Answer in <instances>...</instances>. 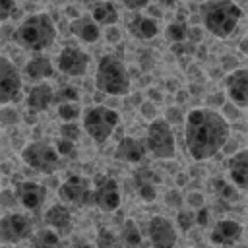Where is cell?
<instances>
[{"label": "cell", "instance_id": "6da1fadb", "mask_svg": "<svg viewBox=\"0 0 248 248\" xmlns=\"http://www.w3.org/2000/svg\"><path fill=\"white\" fill-rule=\"evenodd\" d=\"M231 126L221 112L205 107L192 108L184 120V145L192 159L207 161L225 149Z\"/></svg>", "mask_w": 248, "mask_h": 248}, {"label": "cell", "instance_id": "7a4b0ae2", "mask_svg": "<svg viewBox=\"0 0 248 248\" xmlns=\"http://www.w3.org/2000/svg\"><path fill=\"white\" fill-rule=\"evenodd\" d=\"M14 41L25 50H33V52L46 50L56 41V25L52 17L45 12L31 14L16 27Z\"/></svg>", "mask_w": 248, "mask_h": 248}, {"label": "cell", "instance_id": "3957f363", "mask_svg": "<svg viewBox=\"0 0 248 248\" xmlns=\"http://www.w3.org/2000/svg\"><path fill=\"white\" fill-rule=\"evenodd\" d=\"M200 16L205 31L217 39H227L236 31L242 19V8L231 0L203 2L200 6Z\"/></svg>", "mask_w": 248, "mask_h": 248}, {"label": "cell", "instance_id": "277c9868", "mask_svg": "<svg viewBox=\"0 0 248 248\" xmlns=\"http://www.w3.org/2000/svg\"><path fill=\"white\" fill-rule=\"evenodd\" d=\"M130 74L124 62L112 54H105L97 62L95 70V87L110 97H120L130 93Z\"/></svg>", "mask_w": 248, "mask_h": 248}, {"label": "cell", "instance_id": "5b68a950", "mask_svg": "<svg viewBox=\"0 0 248 248\" xmlns=\"http://www.w3.org/2000/svg\"><path fill=\"white\" fill-rule=\"evenodd\" d=\"M118 122H120L118 112L107 105H93L85 108L83 118H81V126L85 134L95 143H105L114 134Z\"/></svg>", "mask_w": 248, "mask_h": 248}, {"label": "cell", "instance_id": "8992f818", "mask_svg": "<svg viewBox=\"0 0 248 248\" xmlns=\"http://www.w3.org/2000/svg\"><path fill=\"white\" fill-rule=\"evenodd\" d=\"M145 145L155 159H172L176 153V140L172 134V126L165 118H155L153 122H149Z\"/></svg>", "mask_w": 248, "mask_h": 248}, {"label": "cell", "instance_id": "52a82bcc", "mask_svg": "<svg viewBox=\"0 0 248 248\" xmlns=\"http://www.w3.org/2000/svg\"><path fill=\"white\" fill-rule=\"evenodd\" d=\"M23 163L41 172V174H52L60 165V155L52 143L46 141H31L21 149Z\"/></svg>", "mask_w": 248, "mask_h": 248}, {"label": "cell", "instance_id": "ba28073f", "mask_svg": "<svg viewBox=\"0 0 248 248\" xmlns=\"http://www.w3.org/2000/svg\"><path fill=\"white\" fill-rule=\"evenodd\" d=\"M58 198L64 202V205L85 207L93 203V186L85 176L72 174L58 186Z\"/></svg>", "mask_w": 248, "mask_h": 248}, {"label": "cell", "instance_id": "9c48e42d", "mask_svg": "<svg viewBox=\"0 0 248 248\" xmlns=\"http://www.w3.org/2000/svg\"><path fill=\"white\" fill-rule=\"evenodd\" d=\"M33 223L21 211H10L0 217V242L2 244H17L31 236Z\"/></svg>", "mask_w": 248, "mask_h": 248}, {"label": "cell", "instance_id": "30bf717a", "mask_svg": "<svg viewBox=\"0 0 248 248\" xmlns=\"http://www.w3.org/2000/svg\"><path fill=\"white\" fill-rule=\"evenodd\" d=\"M21 89L23 81L19 70L10 58L0 56V105L17 103L21 99Z\"/></svg>", "mask_w": 248, "mask_h": 248}, {"label": "cell", "instance_id": "8fae6325", "mask_svg": "<svg viewBox=\"0 0 248 248\" xmlns=\"http://www.w3.org/2000/svg\"><path fill=\"white\" fill-rule=\"evenodd\" d=\"M120 202H122V196H120L118 182L112 176H105V174L97 176L93 184V203L101 211L110 213L120 207Z\"/></svg>", "mask_w": 248, "mask_h": 248}, {"label": "cell", "instance_id": "7c38bea8", "mask_svg": "<svg viewBox=\"0 0 248 248\" xmlns=\"http://www.w3.org/2000/svg\"><path fill=\"white\" fill-rule=\"evenodd\" d=\"M89 54L79 46H64L56 56V70L70 78H83L89 68Z\"/></svg>", "mask_w": 248, "mask_h": 248}, {"label": "cell", "instance_id": "4fadbf2b", "mask_svg": "<svg viewBox=\"0 0 248 248\" xmlns=\"http://www.w3.org/2000/svg\"><path fill=\"white\" fill-rule=\"evenodd\" d=\"M147 234H149L153 248H174L178 242V232L174 225L163 215L151 217L147 225Z\"/></svg>", "mask_w": 248, "mask_h": 248}, {"label": "cell", "instance_id": "5bb4252c", "mask_svg": "<svg viewBox=\"0 0 248 248\" xmlns=\"http://www.w3.org/2000/svg\"><path fill=\"white\" fill-rule=\"evenodd\" d=\"M225 93L238 108H248V68H236L225 78Z\"/></svg>", "mask_w": 248, "mask_h": 248}, {"label": "cell", "instance_id": "9a60e30c", "mask_svg": "<svg viewBox=\"0 0 248 248\" xmlns=\"http://www.w3.org/2000/svg\"><path fill=\"white\" fill-rule=\"evenodd\" d=\"M16 200L27 209V211H37L45 203L46 198V188L41 182L35 180H21L16 184Z\"/></svg>", "mask_w": 248, "mask_h": 248}, {"label": "cell", "instance_id": "2e32d148", "mask_svg": "<svg viewBox=\"0 0 248 248\" xmlns=\"http://www.w3.org/2000/svg\"><path fill=\"white\" fill-rule=\"evenodd\" d=\"M242 238V225L234 219H221L213 225L209 240L215 246H232Z\"/></svg>", "mask_w": 248, "mask_h": 248}, {"label": "cell", "instance_id": "e0dca14e", "mask_svg": "<svg viewBox=\"0 0 248 248\" xmlns=\"http://www.w3.org/2000/svg\"><path fill=\"white\" fill-rule=\"evenodd\" d=\"M45 225H46V229L54 231L60 238L62 236H68L72 232V227H74L72 211L64 203H54L45 213Z\"/></svg>", "mask_w": 248, "mask_h": 248}, {"label": "cell", "instance_id": "ac0fdd59", "mask_svg": "<svg viewBox=\"0 0 248 248\" xmlns=\"http://www.w3.org/2000/svg\"><path fill=\"white\" fill-rule=\"evenodd\" d=\"M227 174L232 186L248 192V149H238L227 159Z\"/></svg>", "mask_w": 248, "mask_h": 248}, {"label": "cell", "instance_id": "d6986e66", "mask_svg": "<svg viewBox=\"0 0 248 248\" xmlns=\"http://www.w3.org/2000/svg\"><path fill=\"white\" fill-rule=\"evenodd\" d=\"M145 153H147L145 141H141V140H138L134 136H124L122 140H118L116 149H114V157L118 161L130 163V165L141 163L143 157H145Z\"/></svg>", "mask_w": 248, "mask_h": 248}, {"label": "cell", "instance_id": "ffe728a7", "mask_svg": "<svg viewBox=\"0 0 248 248\" xmlns=\"http://www.w3.org/2000/svg\"><path fill=\"white\" fill-rule=\"evenodd\" d=\"M25 103H27V108L31 112H43V110H46L54 103V89H52V85L46 83V81H41V83L31 85L29 91H27Z\"/></svg>", "mask_w": 248, "mask_h": 248}, {"label": "cell", "instance_id": "44dd1931", "mask_svg": "<svg viewBox=\"0 0 248 248\" xmlns=\"http://www.w3.org/2000/svg\"><path fill=\"white\" fill-rule=\"evenodd\" d=\"M126 29L132 37L140 39V41H149L153 37H157L159 33V23L155 17H149V16H141V14H136L128 19L126 23Z\"/></svg>", "mask_w": 248, "mask_h": 248}, {"label": "cell", "instance_id": "7402d4cb", "mask_svg": "<svg viewBox=\"0 0 248 248\" xmlns=\"http://www.w3.org/2000/svg\"><path fill=\"white\" fill-rule=\"evenodd\" d=\"M70 33L83 43H97L101 39V27L93 21L91 16H79L70 21Z\"/></svg>", "mask_w": 248, "mask_h": 248}, {"label": "cell", "instance_id": "603a6c76", "mask_svg": "<svg viewBox=\"0 0 248 248\" xmlns=\"http://www.w3.org/2000/svg\"><path fill=\"white\" fill-rule=\"evenodd\" d=\"M23 74H25V78H27L29 81L41 83L43 79L52 78V74H54V64H52L46 56H35V58H31V60L25 62Z\"/></svg>", "mask_w": 248, "mask_h": 248}, {"label": "cell", "instance_id": "cb8c5ba5", "mask_svg": "<svg viewBox=\"0 0 248 248\" xmlns=\"http://www.w3.org/2000/svg\"><path fill=\"white\" fill-rule=\"evenodd\" d=\"M91 17H93V21L101 27V25H107V27H112V25H116V21H118V10H116V6L112 4V2H95L93 6H91V14H89Z\"/></svg>", "mask_w": 248, "mask_h": 248}, {"label": "cell", "instance_id": "d4e9b609", "mask_svg": "<svg viewBox=\"0 0 248 248\" xmlns=\"http://www.w3.org/2000/svg\"><path fill=\"white\" fill-rule=\"evenodd\" d=\"M120 238H122V242H124L126 246H130V248H136V246H140V244H141L143 236H141L140 227L136 225V221H134V219H126V221H124Z\"/></svg>", "mask_w": 248, "mask_h": 248}, {"label": "cell", "instance_id": "484cf974", "mask_svg": "<svg viewBox=\"0 0 248 248\" xmlns=\"http://www.w3.org/2000/svg\"><path fill=\"white\" fill-rule=\"evenodd\" d=\"M31 246L33 248H58L60 246V236L50 229H41L33 234Z\"/></svg>", "mask_w": 248, "mask_h": 248}, {"label": "cell", "instance_id": "4316f807", "mask_svg": "<svg viewBox=\"0 0 248 248\" xmlns=\"http://www.w3.org/2000/svg\"><path fill=\"white\" fill-rule=\"evenodd\" d=\"M165 37L167 41L174 43V45H180L188 39V25L184 21H172L165 27Z\"/></svg>", "mask_w": 248, "mask_h": 248}, {"label": "cell", "instance_id": "83f0119b", "mask_svg": "<svg viewBox=\"0 0 248 248\" xmlns=\"http://www.w3.org/2000/svg\"><path fill=\"white\" fill-rule=\"evenodd\" d=\"M213 190L215 194L223 200V202H236L238 200V192H236V186H232L231 182H225V180H213Z\"/></svg>", "mask_w": 248, "mask_h": 248}, {"label": "cell", "instance_id": "f1b7e54d", "mask_svg": "<svg viewBox=\"0 0 248 248\" xmlns=\"http://www.w3.org/2000/svg\"><path fill=\"white\" fill-rule=\"evenodd\" d=\"M79 91L74 85H62L58 91H54V103L64 105V103H78Z\"/></svg>", "mask_w": 248, "mask_h": 248}, {"label": "cell", "instance_id": "f546056e", "mask_svg": "<svg viewBox=\"0 0 248 248\" xmlns=\"http://www.w3.org/2000/svg\"><path fill=\"white\" fill-rule=\"evenodd\" d=\"M56 112H58V116H60L62 122H74L79 116L81 107L78 103H64V105H58Z\"/></svg>", "mask_w": 248, "mask_h": 248}, {"label": "cell", "instance_id": "4dcf8cb0", "mask_svg": "<svg viewBox=\"0 0 248 248\" xmlns=\"http://www.w3.org/2000/svg\"><path fill=\"white\" fill-rule=\"evenodd\" d=\"M95 246H97V248H118L120 244H118V238H116V234H114L112 231L101 229V231L97 232Z\"/></svg>", "mask_w": 248, "mask_h": 248}, {"label": "cell", "instance_id": "1f68e13d", "mask_svg": "<svg viewBox=\"0 0 248 248\" xmlns=\"http://www.w3.org/2000/svg\"><path fill=\"white\" fill-rule=\"evenodd\" d=\"M176 223H178L180 231H190L196 225V211H192V209H178Z\"/></svg>", "mask_w": 248, "mask_h": 248}, {"label": "cell", "instance_id": "d6a6232c", "mask_svg": "<svg viewBox=\"0 0 248 248\" xmlns=\"http://www.w3.org/2000/svg\"><path fill=\"white\" fill-rule=\"evenodd\" d=\"M60 138L62 140H70V141H76L78 138H79V134H81V130H79V126L76 124V122H64V124H60Z\"/></svg>", "mask_w": 248, "mask_h": 248}, {"label": "cell", "instance_id": "836d02e7", "mask_svg": "<svg viewBox=\"0 0 248 248\" xmlns=\"http://www.w3.org/2000/svg\"><path fill=\"white\" fill-rule=\"evenodd\" d=\"M157 182H161V178L151 169H140L136 172V184L138 186H141V184H157Z\"/></svg>", "mask_w": 248, "mask_h": 248}, {"label": "cell", "instance_id": "e575fe53", "mask_svg": "<svg viewBox=\"0 0 248 248\" xmlns=\"http://www.w3.org/2000/svg\"><path fill=\"white\" fill-rule=\"evenodd\" d=\"M17 4L14 0H0V23H4L10 17H16Z\"/></svg>", "mask_w": 248, "mask_h": 248}, {"label": "cell", "instance_id": "d590c367", "mask_svg": "<svg viewBox=\"0 0 248 248\" xmlns=\"http://www.w3.org/2000/svg\"><path fill=\"white\" fill-rule=\"evenodd\" d=\"M170 126H174V124H184V112L180 110V107H169L167 110H165V116H163Z\"/></svg>", "mask_w": 248, "mask_h": 248}, {"label": "cell", "instance_id": "8d00e7d4", "mask_svg": "<svg viewBox=\"0 0 248 248\" xmlns=\"http://www.w3.org/2000/svg\"><path fill=\"white\" fill-rule=\"evenodd\" d=\"M140 114H141L145 120H149V122H153L155 118H159V116H157L155 103H151V101H143V103L140 105Z\"/></svg>", "mask_w": 248, "mask_h": 248}, {"label": "cell", "instance_id": "74e56055", "mask_svg": "<svg viewBox=\"0 0 248 248\" xmlns=\"http://www.w3.org/2000/svg\"><path fill=\"white\" fill-rule=\"evenodd\" d=\"M221 108H223V118L229 122V120H236V118H240V108L236 107V105H232L231 101H227V103H223L221 105Z\"/></svg>", "mask_w": 248, "mask_h": 248}, {"label": "cell", "instance_id": "f35d334b", "mask_svg": "<svg viewBox=\"0 0 248 248\" xmlns=\"http://www.w3.org/2000/svg\"><path fill=\"white\" fill-rule=\"evenodd\" d=\"M54 147H56L58 155H66V157L74 155V151H76V143H74V141H70V140H62V138H60V140H56Z\"/></svg>", "mask_w": 248, "mask_h": 248}, {"label": "cell", "instance_id": "ab89813d", "mask_svg": "<svg viewBox=\"0 0 248 248\" xmlns=\"http://www.w3.org/2000/svg\"><path fill=\"white\" fill-rule=\"evenodd\" d=\"M165 203L169 207H182L184 203V198H182V192L180 190H169L165 194Z\"/></svg>", "mask_w": 248, "mask_h": 248}, {"label": "cell", "instance_id": "60d3db41", "mask_svg": "<svg viewBox=\"0 0 248 248\" xmlns=\"http://www.w3.org/2000/svg\"><path fill=\"white\" fill-rule=\"evenodd\" d=\"M138 194L143 202H151L157 196V188H155V184H141V186H138Z\"/></svg>", "mask_w": 248, "mask_h": 248}, {"label": "cell", "instance_id": "b9f144b4", "mask_svg": "<svg viewBox=\"0 0 248 248\" xmlns=\"http://www.w3.org/2000/svg\"><path fill=\"white\" fill-rule=\"evenodd\" d=\"M17 112L14 108H0V124L2 126H12L17 122Z\"/></svg>", "mask_w": 248, "mask_h": 248}, {"label": "cell", "instance_id": "7bdbcfd3", "mask_svg": "<svg viewBox=\"0 0 248 248\" xmlns=\"http://www.w3.org/2000/svg\"><path fill=\"white\" fill-rule=\"evenodd\" d=\"M105 39H107L110 45H116V43H120V39H122V31H120L116 25L107 27V31H105Z\"/></svg>", "mask_w": 248, "mask_h": 248}, {"label": "cell", "instance_id": "ee69618b", "mask_svg": "<svg viewBox=\"0 0 248 248\" xmlns=\"http://www.w3.org/2000/svg\"><path fill=\"white\" fill-rule=\"evenodd\" d=\"M209 217H211V213H209V209H207V207L198 209V211H196V225H200V227H207Z\"/></svg>", "mask_w": 248, "mask_h": 248}, {"label": "cell", "instance_id": "f6af8a7d", "mask_svg": "<svg viewBox=\"0 0 248 248\" xmlns=\"http://www.w3.org/2000/svg\"><path fill=\"white\" fill-rule=\"evenodd\" d=\"M203 39V29L202 27H198V25H194V27H188V41L190 43H200Z\"/></svg>", "mask_w": 248, "mask_h": 248}, {"label": "cell", "instance_id": "bcb514c9", "mask_svg": "<svg viewBox=\"0 0 248 248\" xmlns=\"http://www.w3.org/2000/svg\"><path fill=\"white\" fill-rule=\"evenodd\" d=\"M186 200H188L190 205H194V207H198V209L203 207V196H202L200 192H190V194L186 196Z\"/></svg>", "mask_w": 248, "mask_h": 248}, {"label": "cell", "instance_id": "7dc6e473", "mask_svg": "<svg viewBox=\"0 0 248 248\" xmlns=\"http://www.w3.org/2000/svg\"><path fill=\"white\" fill-rule=\"evenodd\" d=\"M149 6V2H145V0H138V2H124V8L126 10H141V8H147Z\"/></svg>", "mask_w": 248, "mask_h": 248}, {"label": "cell", "instance_id": "c3c4849f", "mask_svg": "<svg viewBox=\"0 0 248 248\" xmlns=\"http://www.w3.org/2000/svg\"><path fill=\"white\" fill-rule=\"evenodd\" d=\"M236 62H238V60H236L234 56H223V66H225L227 70H229L231 66H232V70H236Z\"/></svg>", "mask_w": 248, "mask_h": 248}, {"label": "cell", "instance_id": "681fc988", "mask_svg": "<svg viewBox=\"0 0 248 248\" xmlns=\"http://www.w3.org/2000/svg\"><path fill=\"white\" fill-rule=\"evenodd\" d=\"M238 48L248 56V29H246V33H244V37H242V41H240V45H238Z\"/></svg>", "mask_w": 248, "mask_h": 248}, {"label": "cell", "instance_id": "f907efd6", "mask_svg": "<svg viewBox=\"0 0 248 248\" xmlns=\"http://www.w3.org/2000/svg\"><path fill=\"white\" fill-rule=\"evenodd\" d=\"M149 97L155 99V101H161V99H163V95H161L157 89H149Z\"/></svg>", "mask_w": 248, "mask_h": 248}, {"label": "cell", "instance_id": "816d5d0a", "mask_svg": "<svg viewBox=\"0 0 248 248\" xmlns=\"http://www.w3.org/2000/svg\"><path fill=\"white\" fill-rule=\"evenodd\" d=\"M184 180H186V174H178V186H182Z\"/></svg>", "mask_w": 248, "mask_h": 248}, {"label": "cell", "instance_id": "f5cc1de1", "mask_svg": "<svg viewBox=\"0 0 248 248\" xmlns=\"http://www.w3.org/2000/svg\"><path fill=\"white\" fill-rule=\"evenodd\" d=\"M246 120H248V112H246Z\"/></svg>", "mask_w": 248, "mask_h": 248}, {"label": "cell", "instance_id": "db71d44e", "mask_svg": "<svg viewBox=\"0 0 248 248\" xmlns=\"http://www.w3.org/2000/svg\"><path fill=\"white\" fill-rule=\"evenodd\" d=\"M118 248H120V246H118Z\"/></svg>", "mask_w": 248, "mask_h": 248}, {"label": "cell", "instance_id": "11a10c76", "mask_svg": "<svg viewBox=\"0 0 248 248\" xmlns=\"http://www.w3.org/2000/svg\"><path fill=\"white\" fill-rule=\"evenodd\" d=\"M0 194H2V192H0Z\"/></svg>", "mask_w": 248, "mask_h": 248}]
</instances>
